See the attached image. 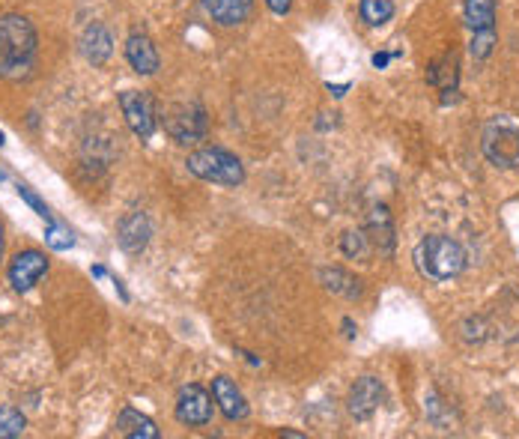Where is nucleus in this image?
<instances>
[{
    "label": "nucleus",
    "instance_id": "nucleus-4",
    "mask_svg": "<svg viewBox=\"0 0 519 439\" xmlns=\"http://www.w3.org/2000/svg\"><path fill=\"white\" fill-rule=\"evenodd\" d=\"M481 150L490 165L496 168H517L519 165V126L499 117L490 120L481 135Z\"/></svg>",
    "mask_w": 519,
    "mask_h": 439
},
{
    "label": "nucleus",
    "instance_id": "nucleus-25",
    "mask_svg": "<svg viewBox=\"0 0 519 439\" xmlns=\"http://www.w3.org/2000/svg\"><path fill=\"white\" fill-rule=\"evenodd\" d=\"M266 6L275 12V15H287L293 9V0H266Z\"/></svg>",
    "mask_w": 519,
    "mask_h": 439
},
{
    "label": "nucleus",
    "instance_id": "nucleus-21",
    "mask_svg": "<svg viewBox=\"0 0 519 439\" xmlns=\"http://www.w3.org/2000/svg\"><path fill=\"white\" fill-rule=\"evenodd\" d=\"M27 428V419L21 410L15 407H0V439H15L24 434Z\"/></svg>",
    "mask_w": 519,
    "mask_h": 439
},
{
    "label": "nucleus",
    "instance_id": "nucleus-22",
    "mask_svg": "<svg viewBox=\"0 0 519 439\" xmlns=\"http://www.w3.org/2000/svg\"><path fill=\"white\" fill-rule=\"evenodd\" d=\"M496 48V30H484V33H472V45H469V54L475 60H487Z\"/></svg>",
    "mask_w": 519,
    "mask_h": 439
},
{
    "label": "nucleus",
    "instance_id": "nucleus-10",
    "mask_svg": "<svg viewBox=\"0 0 519 439\" xmlns=\"http://www.w3.org/2000/svg\"><path fill=\"white\" fill-rule=\"evenodd\" d=\"M212 401L218 404V410H221L230 422H242V419H248V413H251L245 395L239 392V386H236L230 377H215V380H212Z\"/></svg>",
    "mask_w": 519,
    "mask_h": 439
},
{
    "label": "nucleus",
    "instance_id": "nucleus-13",
    "mask_svg": "<svg viewBox=\"0 0 519 439\" xmlns=\"http://www.w3.org/2000/svg\"><path fill=\"white\" fill-rule=\"evenodd\" d=\"M114 51V36L105 24H90L81 36V54L93 63V66H105L108 57Z\"/></svg>",
    "mask_w": 519,
    "mask_h": 439
},
{
    "label": "nucleus",
    "instance_id": "nucleus-8",
    "mask_svg": "<svg viewBox=\"0 0 519 439\" xmlns=\"http://www.w3.org/2000/svg\"><path fill=\"white\" fill-rule=\"evenodd\" d=\"M45 272H48V257H45L42 251H36V248L18 251V254L12 257V263H9V284H12L18 293H24V290L36 287L39 278H42Z\"/></svg>",
    "mask_w": 519,
    "mask_h": 439
},
{
    "label": "nucleus",
    "instance_id": "nucleus-14",
    "mask_svg": "<svg viewBox=\"0 0 519 439\" xmlns=\"http://www.w3.org/2000/svg\"><path fill=\"white\" fill-rule=\"evenodd\" d=\"M203 6L212 15V21H218L221 27H236L248 21L254 0H203Z\"/></svg>",
    "mask_w": 519,
    "mask_h": 439
},
{
    "label": "nucleus",
    "instance_id": "nucleus-3",
    "mask_svg": "<svg viewBox=\"0 0 519 439\" xmlns=\"http://www.w3.org/2000/svg\"><path fill=\"white\" fill-rule=\"evenodd\" d=\"M185 168L197 177V180H206V183H215V186H242L245 183V168L242 162L221 150V147H203L197 153H191L185 159Z\"/></svg>",
    "mask_w": 519,
    "mask_h": 439
},
{
    "label": "nucleus",
    "instance_id": "nucleus-1",
    "mask_svg": "<svg viewBox=\"0 0 519 439\" xmlns=\"http://www.w3.org/2000/svg\"><path fill=\"white\" fill-rule=\"evenodd\" d=\"M36 66V30L24 15H0V78L24 81Z\"/></svg>",
    "mask_w": 519,
    "mask_h": 439
},
{
    "label": "nucleus",
    "instance_id": "nucleus-27",
    "mask_svg": "<svg viewBox=\"0 0 519 439\" xmlns=\"http://www.w3.org/2000/svg\"><path fill=\"white\" fill-rule=\"evenodd\" d=\"M344 329H346V335H349V338H355V332H358V329L352 326V320H344Z\"/></svg>",
    "mask_w": 519,
    "mask_h": 439
},
{
    "label": "nucleus",
    "instance_id": "nucleus-28",
    "mask_svg": "<svg viewBox=\"0 0 519 439\" xmlns=\"http://www.w3.org/2000/svg\"><path fill=\"white\" fill-rule=\"evenodd\" d=\"M0 257H3V227H0Z\"/></svg>",
    "mask_w": 519,
    "mask_h": 439
},
{
    "label": "nucleus",
    "instance_id": "nucleus-20",
    "mask_svg": "<svg viewBox=\"0 0 519 439\" xmlns=\"http://www.w3.org/2000/svg\"><path fill=\"white\" fill-rule=\"evenodd\" d=\"M320 278H323V284H326L332 293H341V296H346V299H355V296L361 293L358 278L346 275L344 269H323Z\"/></svg>",
    "mask_w": 519,
    "mask_h": 439
},
{
    "label": "nucleus",
    "instance_id": "nucleus-5",
    "mask_svg": "<svg viewBox=\"0 0 519 439\" xmlns=\"http://www.w3.org/2000/svg\"><path fill=\"white\" fill-rule=\"evenodd\" d=\"M165 129L176 144H197L206 138V111L200 102H185V105H173L165 111Z\"/></svg>",
    "mask_w": 519,
    "mask_h": 439
},
{
    "label": "nucleus",
    "instance_id": "nucleus-9",
    "mask_svg": "<svg viewBox=\"0 0 519 439\" xmlns=\"http://www.w3.org/2000/svg\"><path fill=\"white\" fill-rule=\"evenodd\" d=\"M382 398H385L382 383H379L376 377H361V380H355V386L349 389L346 410H349V416H352V419L367 422V419H370V416L379 410Z\"/></svg>",
    "mask_w": 519,
    "mask_h": 439
},
{
    "label": "nucleus",
    "instance_id": "nucleus-19",
    "mask_svg": "<svg viewBox=\"0 0 519 439\" xmlns=\"http://www.w3.org/2000/svg\"><path fill=\"white\" fill-rule=\"evenodd\" d=\"M358 12L367 27H382L394 18V0H361Z\"/></svg>",
    "mask_w": 519,
    "mask_h": 439
},
{
    "label": "nucleus",
    "instance_id": "nucleus-7",
    "mask_svg": "<svg viewBox=\"0 0 519 439\" xmlns=\"http://www.w3.org/2000/svg\"><path fill=\"white\" fill-rule=\"evenodd\" d=\"M173 413H176V419H179L182 425H188V428H203V425L212 422V395H209L203 386L191 383V386H185V389L179 392Z\"/></svg>",
    "mask_w": 519,
    "mask_h": 439
},
{
    "label": "nucleus",
    "instance_id": "nucleus-15",
    "mask_svg": "<svg viewBox=\"0 0 519 439\" xmlns=\"http://www.w3.org/2000/svg\"><path fill=\"white\" fill-rule=\"evenodd\" d=\"M427 81L433 87H439L442 93H457V84H460V63H457V54H442L439 60H433L427 66Z\"/></svg>",
    "mask_w": 519,
    "mask_h": 439
},
{
    "label": "nucleus",
    "instance_id": "nucleus-23",
    "mask_svg": "<svg viewBox=\"0 0 519 439\" xmlns=\"http://www.w3.org/2000/svg\"><path fill=\"white\" fill-rule=\"evenodd\" d=\"M367 233H361V230H346L344 239H341V248H344L346 257H361L364 251H367Z\"/></svg>",
    "mask_w": 519,
    "mask_h": 439
},
{
    "label": "nucleus",
    "instance_id": "nucleus-11",
    "mask_svg": "<svg viewBox=\"0 0 519 439\" xmlns=\"http://www.w3.org/2000/svg\"><path fill=\"white\" fill-rule=\"evenodd\" d=\"M126 60L138 75H156L159 72V48L147 33H132L126 39Z\"/></svg>",
    "mask_w": 519,
    "mask_h": 439
},
{
    "label": "nucleus",
    "instance_id": "nucleus-17",
    "mask_svg": "<svg viewBox=\"0 0 519 439\" xmlns=\"http://www.w3.org/2000/svg\"><path fill=\"white\" fill-rule=\"evenodd\" d=\"M367 239L379 248V254H391L394 251V224L388 207H376L373 216L367 221Z\"/></svg>",
    "mask_w": 519,
    "mask_h": 439
},
{
    "label": "nucleus",
    "instance_id": "nucleus-12",
    "mask_svg": "<svg viewBox=\"0 0 519 439\" xmlns=\"http://www.w3.org/2000/svg\"><path fill=\"white\" fill-rule=\"evenodd\" d=\"M117 242L123 245V251L141 254L147 248V242H150V221H147V216L138 213V210H132L126 219L120 221V227H117Z\"/></svg>",
    "mask_w": 519,
    "mask_h": 439
},
{
    "label": "nucleus",
    "instance_id": "nucleus-2",
    "mask_svg": "<svg viewBox=\"0 0 519 439\" xmlns=\"http://www.w3.org/2000/svg\"><path fill=\"white\" fill-rule=\"evenodd\" d=\"M412 257H415L418 272L424 278H430V281H454V278H460L466 272V260H469L466 248L457 239L442 236V233L424 236L415 245Z\"/></svg>",
    "mask_w": 519,
    "mask_h": 439
},
{
    "label": "nucleus",
    "instance_id": "nucleus-6",
    "mask_svg": "<svg viewBox=\"0 0 519 439\" xmlns=\"http://www.w3.org/2000/svg\"><path fill=\"white\" fill-rule=\"evenodd\" d=\"M120 108H123V117L129 123V129L138 135V138H153L159 120H156V105L150 99V93H141V90H126L120 93Z\"/></svg>",
    "mask_w": 519,
    "mask_h": 439
},
{
    "label": "nucleus",
    "instance_id": "nucleus-16",
    "mask_svg": "<svg viewBox=\"0 0 519 439\" xmlns=\"http://www.w3.org/2000/svg\"><path fill=\"white\" fill-rule=\"evenodd\" d=\"M117 434L126 439H159V428L150 416H141L138 410L126 407L117 416Z\"/></svg>",
    "mask_w": 519,
    "mask_h": 439
},
{
    "label": "nucleus",
    "instance_id": "nucleus-29",
    "mask_svg": "<svg viewBox=\"0 0 519 439\" xmlns=\"http://www.w3.org/2000/svg\"><path fill=\"white\" fill-rule=\"evenodd\" d=\"M0 144H3V135H0Z\"/></svg>",
    "mask_w": 519,
    "mask_h": 439
},
{
    "label": "nucleus",
    "instance_id": "nucleus-18",
    "mask_svg": "<svg viewBox=\"0 0 519 439\" xmlns=\"http://www.w3.org/2000/svg\"><path fill=\"white\" fill-rule=\"evenodd\" d=\"M463 12H466V24L472 27V33L496 30V0H466Z\"/></svg>",
    "mask_w": 519,
    "mask_h": 439
},
{
    "label": "nucleus",
    "instance_id": "nucleus-24",
    "mask_svg": "<svg viewBox=\"0 0 519 439\" xmlns=\"http://www.w3.org/2000/svg\"><path fill=\"white\" fill-rule=\"evenodd\" d=\"M18 192H21V198H24V201H27L30 207H36V213H39L42 219H48V210H45V204H42V201H39V198H36V195L30 192V189H24V186H21Z\"/></svg>",
    "mask_w": 519,
    "mask_h": 439
},
{
    "label": "nucleus",
    "instance_id": "nucleus-26",
    "mask_svg": "<svg viewBox=\"0 0 519 439\" xmlns=\"http://www.w3.org/2000/svg\"><path fill=\"white\" fill-rule=\"evenodd\" d=\"M373 63H376V66H385V63H388V54H373Z\"/></svg>",
    "mask_w": 519,
    "mask_h": 439
}]
</instances>
